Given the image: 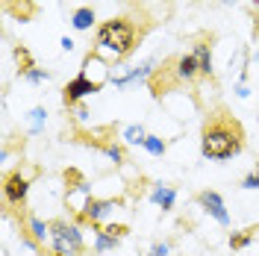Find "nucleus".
<instances>
[{
  "label": "nucleus",
  "instance_id": "nucleus-1",
  "mask_svg": "<svg viewBox=\"0 0 259 256\" xmlns=\"http://www.w3.org/2000/svg\"><path fill=\"white\" fill-rule=\"evenodd\" d=\"M244 144V130L242 124L221 112H212L203 124V156L209 159H227V156H236Z\"/></svg>",
  "mask_w": 259,
  "mask_h": 256
},
{
  "label": "nucleus",
  "instance_id": "nucleus-2",
  "mask_svg": "<svg viewBox=\"0 0 259 256\" xmlns=\"http://www.w3.org/2000/svg\"><path fill=\"white\" fill-rule=\"evenodd\" d=\"M97 41L121 56V53H127L133 48V27L127 21H106L100 27V32H97Z\"/></svg>",
  "mask_w": 259,
  "mask_h": 256
},
{
  "label": "nucleus",
  "instance_id": "nucleus-3",
  "mask_svg": "<svg viewBox=\"0 0 259 256\" xmlns=\"http://www.w3.org/2000/svg\"><path fill=\"white\" fill-rule=\"evenodd\" d=\"M24 194H27V180H24L21 174H12L9 180H6V197L15 200V203H21Z\"/></svg>",
  "mask_w": 259,
  "mask_h": 256
},
{
  "label": "nucleus",
  "instance_id": "nucleus-4",
  "mask_svg": "<svg viewBox=\"0 0 259 256\" xmlns=\"http://www.w3.org/2000/svg\"><path fill=\"white\" fill-rule=\"evenodd\" d=\"M89 92H97V86L95 82H89L85 77H80V80H74L68 89H65V100H77V97L89 95Z\"/></svg>",
  "mask_w": 259,
  "mask_h": 256
},
{
  "label": "nucleus",
  "instance_id": "nucleus-5",
  "mask_svg": "<svg viewBox=\"0 0 259 256\" xmlns=\"http://www.w3.org/2000/svg\"><path fill=\"white\" fill-rule=\"evenodd\" d=\"M200 200H203V206L209 209V212L218 218V221H221V224H227V212H224V206H221V197H218V194H215V192H206Z\"/></svg>",
  "mask_w": 259,
  "mask_h": 256
},
{
  "label": "nucleus",
  "instance_id": "nucleus-6",
  "mask_svg": "<svg viewBox=\"0 0 259 256\" xmlns=\"http://www.w3.org/2000/svg\"><path fill=\"white\" fill-rule=\"evenodd\" d=\"M56 241H59V250H65V247H80V236H77V230H65V227H59V233H56Z\"/></svg>",
  "mask_w": 259,
  "mask_h": 256
},
{
  "label": "nucleus",
  "instance_id": "nucleus-7",
  "mask_svg": "<svg viewBox=\"0 0 259 256\" xmlns=\"http://www.w3.org/2000/svg\"><path fill=\"white\" fill-rule=\"evenodd\" d=\"M194 59H197V68H200L203 74H209L212 56H209V48H206V45H197V53H194Z\"/></svg>",
  "mask_w": 259,
  "mask_h": 256
},
{
  "label": "nucleus",
  "instance_id": "nucleus-8",
  "mask_svg": "<svg viewBox=\"0 0 259 256\" xmlns=\"http://www.w3.org/2000/svg\"><path fill=\"white\" fill-rule=\"evenodd\" d=\"M92 21H95V12H92V9H80V12H74V27H77V30H89Z\"/></svg>",
  "mask_w": 259,
  "mask_h": 256
},
{
  "label": "nucleus",
  "instance_id": "nucleus-9",
  "mask_svg": "<svg viewBox=\"0 0 259 256\" xmlns=\"http://www.w3.org/2000/svg\"><path fill=\"white\" fill-rule=\"evenodd\" d=\"M194 71H200V68H197V59H194V56H183L177 74L180 77H194Z\"/></svg>",
  "mask_w": 259,
  "mask_h": 256
},
{
  "label": "nucleus",
  "instance_id": "nucleus-10",
  "mask_svg": "<svg viewBox=\"0 0 259 256\" xmlns=\"http://www.w3.org/2000/svg\"><path fill=\"white\" fill-rule=\"evenodd\" d=\"M153 200L162 203V209H171V203H174V192H171V189H159V192L153 194Z\"/></svg>",
  "mask_w": 259,
  "mask_h": 256
},
{
  "label": "nucleus",
  "instance_id": "nucleus-11",
  "mask_svg": "<svg viewBox=\"0 0 259 256\" xmlns=\"http://www.w3.org/2000/svg\"><path fill=\"white\" fill-rule=\"evenodd\" d=\"M127 139H130L133 144H136V142H145V133H142L139 127H130V130H127Z\"/></svg>",
  "mask_w": 259,
  "mask_h": 256
},
{
  "label": "nucleus",
  "instance_id": "nucleus-12",
  "mask_svg": "<svg viewBox=\"0 0 259 256\" xmlns=\"http://www.w3.org/2000/svg\"><path fill=\"white\" fill-rule=\"evenodd\" d=\"M145 144H147V150H150V153H162V150H165L159 139H145Z\"/></svg>",
  "mask_w": 259,
  "mask_h": 256
},
{
  "label": "nucleus",
  "instance_id": "nucleus-13",
  "mask_svg": "<svg viewBox=\"0 0 259 256\" xmlns=\"http://www.w3.org/2000/svg\"><path fill=\"white\" fill-rule=\"evenodd\" d=\"M244 186H247V189H256L259 186V174H250L247 180H244Z\"/></svg>",
  "mask_w": 259,
  "mask_h": 256
},
{
  "label": "nucleus",
  "instance_id": "nucleus-14",
  "mask_svg": "<svg viewBox=\"0 0 259 256\" xmlns=\"http://www.w3.org/2000/svg\"><path fill=\"white\" fill-rule=\"evenodd\" d=\"M32 230H35V236H38V239H45V227L38 224V221H32Z\"/></svg>",
  "mask_w": 259,
  "mask_h": 256
}]
</instances>
